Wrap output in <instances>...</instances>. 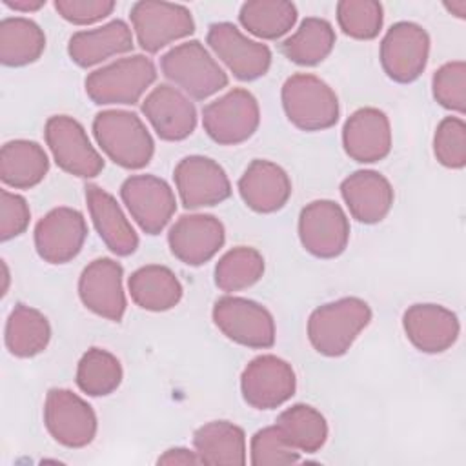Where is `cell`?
Listing matches in <instances>:
<instances>
[{
	"mask_svg": "<svg viewBox=\"0 0 466 466\" xmlns=\"http://www.w3.org/2000/svg\"><path fill=\"white\" fill-rule=\"evenodd\" d=\"M371 309L359 297H344L319 306L308 319L311 346L326 357L344 355L370 324Z\"/></svg>",
	"mask_w": 466,
	"mask_h": 466,
	"instance_id": "6da1fadb",
	"label": "cell"
},
{
	"mask_svg": "<svg viewBox=\"0 0 466 466\" xmlns=\"http://www.w3.org/2000/svg\"><path fill=\"white\" fill-rule=\"evenodd\" d=\"M93 135L102 151L120 167L140 169L149 164L155 142L138 115L107 109L95 116Z\"/></svg>",
	"mask_w": 466,
	"mask_h": 466,
	"instance_id": "7a4b0ae2",
	"label": "cell"
},
{
	"mask_svg": "<svg viewBox=\"0 0 466 466\" xmlns=\"http://www.w3.org/2000/svg\"><path fill=\"white\" fill-rule=\"evenodd\" d=\"M155 78V64L144 55H131L89 73L84 86L87 96L98 106H133Z\"/></svg>",
	"mask_w": 466,
	"mask_h": 466,
	"instance_id": "3957f363",
	"label": "cell"
},
{
	"mask_svg": "<svg viewBox=\"0 0 466 466\" xmlns=\"http://www.w3.org/2000/svg\"><path fill=\"white\" fill-rule=\"evenodd\" d=\"M160 69L167 80L197 100H204L228 86V75L198 40L178 44L162 55Z\"/></svg>",
	"mask_w": 466,
	"mask_h": 466,
	"instance_id": "277c9868",
	"label": "cell"
},
{
	"mask_svg": "<svg viewBox=\"0 0 466 466\" xmlns=\"http://www.w3.org/2000/svg\"><path fill=\"white\" fill-rule=\"evenodd\" d=\"M280 96L288 120L302 131H322L339 120L335 91L315 75H291L284 82Z\"/></svg>",
	"mask_w": 466,
	"mask_h": 466,
	"instance_id": "5b68a950",
	"label": "cell"
},
{
	"mask_svg": "<svg viewBox=\"0 0 466 466\" xmlns=\"http://www.w3.org/2000/svg\"><path fill=\"white\" fill-rule=\"evenodd\" d=\"M260 109L257 98L242 87L228 91L202 109V126L211 140L222 146L246 142L257 131Z\"/></svg>",
	"mask_w": 466,
	"mask_h": 466,
	"instance_id": "8992f818",
	"label": "cell"
},
{
	"mask_svg": "<svg viewBox=\"0 0 466 466\" xmlns=\"http://www.w3.org/2000/svg\"><path fill=\"white\" fill-rule=\"evenodd\" d=\"M129 18L140 47L147 53H158L167 44L193 35L195 22L186 5L157 0L133 4Z\"/></svg>",
	"mask_w": 466,
	"mask_h": 466,
	"instance_id": "52a82bcc",
	"label": "cell"
},
{
	"mask_svg": "<svg viewBox=\"0 0 466 466\" xmlns=\"http://www.w3.org/2000/svg\"><path fill=\"white\" fill-rule=\"evenodd\" d=\"M213 322L233 342L264 350L275 344V320L255 300L226 295L213 306Z\"/></svg>",
	"mask_w": 466,
	"mask_h": 466,
	"instance_id": "ba28073f",
	"label": "cell"
},
{
	"mask_svg": "<svg viewBox=\"0 0 466 466\" xmlns=\"http://www.w3.org/2000/svg\"><path fill=\"white\" fill-rule=\"evenodd\" d=\"M299 238L313 257H339L350 240V220L337 202L313 200L299 215Z\"/></svg>",
	"mask_w": 466,
	"mask_h": 466,
	"instance_id": "9c48e42d",
	"label": "cell"
},
{
	"mask_svg": "<svg viewBox=\"0 0 466 466\" xmlns=\"http://www.w3.org/2000/svg\"><path fill=\"white\" fill-rule=\"evenodd\" d=\"M46 142L55 162L66 173L93 178L104 169V160L91 146L82 124L67 115H55L46 122Z\"/></svg>",
	"mask_w": 466,
	"mask_h": 466,
	"instance_id": "30bf717a",
	"label": "cell"
},
{
	"mask_svg": "<svg viewBox=\"0 0 466 466\" xmlns=\"http://www.w3.org/2000/svg\"><path fill=\"white\" fill-rule=\"evenodd\" d=\"M430 36L415 22L393 24L380 42V64L384 73L399 82L410 84L420 76L428 64Z\"/></svg>",
	"mask_w": 466,
	"mask_h": 466,
	"instance_id": "8fae6325",
	"label": "cell"
},
{
	"mask_svg": "<svg viewBox=\"0 0 466 466\" xmlns=\"http://www.w3.org/2000/svg\"><path fill=\"white\" fill-rule=\"evenodd\" d=\"M44 422L51 437L67 448H84L96 435V415L76 393L64 388L47 391Z\"/></svg>",
	"mask_w": 466,
	"mask_h": 466,
	"instance_id": "7c38bea8",
	"label": "cell"
},
{
	"mask_svg": "<svg viewBox=\"0 0 466 466\" xmlns=\"http://www.w3.org/2000/svg\"><path fill=\"white\" fill-rule=\"evenodd\" d=\"M297 379L289 362L277 355L255 357L240 375L244 400L257 410H273L289 400Z\"/></svg>",
	"mask_w": 466,
	"mask_h": 466,
	"instance_id": "4fadbf2b",
	"label": "cell"
},
{
	"mask_svg": "<svg viewBox=\"0 0 466 466\" xmlns=\"http://www.w3.org/2000/svg\"><path fill=\"white\" fill-rule=\"evenodd\" d=\"M120 197L135 222L147 235H158L177 211L173 189L155 175H133L126 178Z\"/></svg>",
	"mask_w": 466,
	"mask_h": 466,
	"instance_id": "5bb4252c",
	"label": "cell"
},
{
	"mask_svg": "<svg viewBox=\"0 0 466 466\" xmlns=\"http://www.w3.org/2000/svg\"><path fill=\"white\" fill-rule=\"evenodd\" d=\"M213 53L228 66L238 80H255L268 73L271 51L266 44L248 38L229 22L211 24L206 36Z\"/></svg>",
	"mask_w": 466,
	"mask_h": 466,
	"instance_id": "9a60e30c",
	"label": "cell"
},
{
	"mask_svg": "<svg viewBox=\"0 0 466 466\" xmlns=\"http://www.w3.org/2000/svg\"><path fill=\"white\" fill-rule=\"evenodd\" d=\"M173 178L187 209L217 206L231 195V184L222 166L202 155L182 158L175 167Z\"/></svg>",
	"mask_w": 466,
	"mask_h": 466,
	"instance_id": "2e32d148",
	"label": "cell"
},
{
	"mask_svg": "<svg viewBox=\"0 0 466 466\" xmlns=\"http://www.w3.org/2000/svg\"><path fill=\"white\" fill-rule=\"evenodd\" d=\"M87 237L86 218L73 208H55L35 228V248L49 264L73 260Z\"/></svg>",
	"mask_w": 466,
	"mask_h": 466,
	"instance_id": "e0dca14e",
	"label": "cell"
},
{
	"mask_svg": "<svg viewBox=\"0 0 466 466\" xmlns=\"http://www.w3.org/2000/svg\"><path fill=\"white\" fill-rule=\"evenodd\" d=\"M122 277L124 269L113 258L102 257L89 262L78 279L82 304L107 320L120 322L126 311Z\"/></svg>",
	"mask_w": 466,
	"mask_h": 466,
	"instance_id": "ac0fdd59",
	"label": "cell"
},
{
	"mask_svg": "<svg viewBox=\"0 0 466 466\" xmlns=\"http://www.w3.org/2000/svg\"><path fill=\"white\" fill-rule=\"evenodd\" d=\"M226 231L213 215H182L167 233L171 253L187 266H202L224 246Z\"/></svg>",
	"mask_w": 466,
	"mask_h": 466,
	"instance_id": "d6986e66",
	"label": "cell"
},
{
	"mask_svg": "<svg viewBox=\"0 0 466 466\" xmlns=\"http://www.w3.org/2000/svg\"><path fill=\"white\" fill-rule=\"evenodd\" d=\"M402 326L408 340L422 353L450 350L461 331L457 315L441 304H413L404 311Z\"/></svg>",
	"mask_w": 466,
	"mask_h": 466,
	"instance_id": "ffe728a7",
	"label": "cell"
},
{
	"mask_svg": "<svg viewBox=\"0 0 466 466\" xmlns=\"http://www.w3.org/2000/svg\"><path fill=\"white\" fill-rule=\"evenodd\" d=\"M142 113L162 140H184L197 127V109L193 102L169 84L157 86L146 96Z\"/></svg>",
	"mask_w": 466,
	"mask_h": 466,
	"instance_id": "44dd1931",
	"label": "cell"
},
{
	"mask_svg": "<svg viewBox=\"0 0 466 466\" xmlns=\"http://www.w3.org/2000/svg\"><path fill=\"white\" fill-rule=\"evenodd\" d=\"M342 146L350 158L371 164L386 158L391 149V127L384 111L360 107L342 127Z\"/></svg>",
	"mask_w": 466,
	"mask_h": 466,
	"instance_id": "7402d4cb",
	"label": "cell"
},
{
	"mask_svg": "<svg viewBox=\"0 0 466 466\" xmlns=\"http://www.w3.org/2000/svg\"><path fill=\"white\" fill-rule=\"evenodd\" d=\"M238 193L249 209L273 213L291 197V180L279 164L255 158L238 178Z\"/></svg>",
	"mask_w": 466,
	"mask_h": 466,
	"instance_id": "603a6c76",
	"label": "cell"
},
{
	"mask_svg": "<svg viewBox=\"0 0 466 466\" xmlns=\"http://www.w3.org/2000/svg\"><path fill=\"white\" fill-rule=\"evenodd\" d=\"M340 193L351 217L362 224L380 222L390 213L395 197L390 180L373 169L348 175L340 184Z\"/></svg>",
	"mask_w": 466,
	"mask_h": 466,
	"instance_id": "cb8c5ba5",
	"label": "cell"
},
{
	"mask_svg": "<svg viewBox=\"0 0 466 466\" xmlns=\"http://www.w3.org/2000/svg\"><path fill=\"white\" fill-rule=\"evenodd\" d=\"M86 202L91 220L104 244L115 255H131L138 248V235L116 204L115 197L106 189L91 184L86 187Z\"/></svg>",
	"mask_w": 466,
	"mask_h": 466,
	"instance_id": "d4e9b609",
	"label": "cell"
},
{
	"mask_svg": "<svg viewBox=\"0 0 466 466\" xmlns=\"http://www.w3.org/2000/svg\"><path fill=\"white\" fill-rule=\"evenodd\" d=\"M133 49V35L124 20H111L96 29L78 31L69 38L67 53L80 67H91L102 60Z\"/></svg>",
	"mask_w": 466,
	"mask_h": 466,
	"instance_id": "484cf974",
	"label": "cell"
},
{
	"mask_svg": "<svg viewBox=\"0 0 466 466\" xmlns=\"http://www.w3.org/2000/svg\"><path fill=\"white\" fill-rule=\"evenodd\" d=\"M133 302L147 311H166L175 308L182 299V284L177 275L158 264L142 266L127 280Z\"/></svg>",
	"mask_w": 466,
	"mask_h": 466,
	"instance_id": "4316f807",
	"label": "cell"
},
{
	"mask_svg": "<svg viewBox=\"0 0 466 466\" xmlns=\"http://www.w3.org/2000/svg\"><path fill=\"white\" fill-rule=\"evenodd\" d=\"M49 169L44 147L33 140H11L0 151V178L15 189H29L40 184Z\"/></svg>",
	"mask_w": 466,
	"mask_h": 466,
	"instance_id": "83f0119b",
	"label": "cell"
},
{
	"mask_svg": "<svg viewBox=\"0 0 466 466\" xmlns=\"http://www.w3.org/2000/svg\"><path fill=\"white\" fill-rule=\"evenodd\" d=\"M193 446L202 464L240 466L246 462L244 430L228 420H213L193 435Z\"/></svg>",
	"mask_w": 466,
	"mask_h": 466,
	"instance_id": "f1b7e54d",
	"label": "cell"
},
{
	"mask_svg": "<svg viewBox=\"0 0 466 466\" xmlns=\"http://www.w3.org/2000/svg\"><path fill=\"white\" fill-rule=\"evenodd\" d=\"M51 339L46 315L31 306L16 304L5 322V346L11 355L27 359L42 353Z\"/></svg>",
	"mask_w": 466,
	"mask_h": 466,
	"instance_id": "f546056e",
	"label": "cell"
},
{
	"mask_svg": "<svg viewBox=\"0 0 466 466\" xmlns=\"http://www.w3.org/2000/svg\"><path fill=\"white\" fill-rule=\"evenodd\" d=\"M44 49L46 35L36 22L22 16H9L0 22V60L4 66L33 64Z\"/></svg>",
	"mask_w": 466,
	"mask_h": 466,
	"instance_id": "4dcf8cb0",
	"label": "cell"
},
{
	"mask_svg": "<svg viewBox=\"0 0 466 466\" xmlns=\"http://www.w3.org/2000/svg\"><path fill=\"white\" fill-rule=\"evenodd\" d=\"M333 46V25L324 18L308 16L299 29L282 42L280 49L288 60L299 66H315L331 53Z\"/></svg>",
	"mask_w": 466,
	"mask_h": 466,
	"instance_id": "1f68e13d",
	"label": "cell"
},
{
	"mask_svg": "<svg viewBox=\"0 0 466 466\" xmlns=\"http://www.w3.org/2000/svg\"><path fill=\"white\" fill-rule=\"evenodd\" d=\"M238 20L248 33L277 40L295 25L297 7L288 0H251L242 4Z\"/></svg>",
	"mask_w": 466,
	"mask_h": 466,
	"instance_id": "d6a6232c",
	"label": "cell"
},
{
	"mask_svg": "<svg viewBox=\"0 0 466 466\" xmlns=\"http://www.w3.org/2000/svg\"><path fill=\"white\" fill-rule=\"evenodd\" d=\"M277 426L286 441L299 451L315 453L328 439L324 415L309 404H293L277 417Z\"/></svg>",
	"mask_w": 466,
	"mask_h": 466,
	"instance_id": "836d02e7",
	"label": "cell"
},
{
	"mask_svg": "<svg viewBox=\"0 0 466 466\" xmlns=\"http://www.w3.org/2000/svg\"><path fill=\"white\" fill-rule=\"evenodd\" d=\"M264 257L248 246H237L224 253L215 266V284L226 291H240L260 280Z\"/></svg>",
	"mask_w": 466,
	"mask_h": 466,
	"instance_id": "e575fe53",
	"label": "cell"
},
{
	"mask_svg": "<svg viewBox=\"0 0 466 466\" xmlns=\"http://www.w3.org/2000/svg\"><path fill=\"white\" fill-rule=\"evenodd\" d=\"M122 382V366L120 360L102 350H87L76 368V384L78 388L91 397H104L113 393Z\"/></svg>",
	"mask_w": 466,
	"mask_h": 466,
	"instance_id": "d590c367",
	"label": "cell"
},
{
	"mask_svg": "<svg viewBox=\"0 0 466 466\" xmlns=\"http://www.w3.org/2000/svg\"><path fill=\"white\" fill-rule=\"evenodd\" d=\"M337 22L348 36L371 40L382 29L384 11L375 0H342L337 4Z\"/></svg>",
	"mask_w": 466,
	"mask_h": 466,
	"instance_id": "8d00e7d4",
	"label": "cell"
},
{
	"mask_svg": "<svg viewBox=\"0 0 466 466\" xmlns=\"http://www.w3.org/2000/svg\"><path fill=\"white\" fill-rule=\"evenodd\" d=\"M249 451L253 466H286L300 461L299 450L286 441L277 424L258 430L251 437Z\"/></svg>",
	"mask_w": 466,
	"mask_h": 466,
	"instance_id": "74e56055",
	"label": "cell"
},
{
	"mask_svg": "<svg viewBox=\"0 0 466 466\" xmlns=\"http://www.w3.org/2000/svg\"><path fill=\"white\" fill-rule=\"evenodd\" d=\"M433 153L437 160L450 167L461 169L466 164V124L459 116H446L435 129Z\"/></svg>",
	"mask_w": 466,
	"mask_h": 466,
	"instance_id": "f35d334b",
	"label": "cell"
},
{
	"mask_svg": "<svg viewBox=\"0 0 466 466\" xmlns=\"http://www.w3.org/2000/svg\"><path fill=\"white\" fill-rule=\"evenodd\" d=\"M435 100L455 113L466 111V64L462 60L441 66L431 80Z\"/></svg>",
	"mask_w": 466,
	"mask_h": 466,
	"instance_id": "ab89813d",
	"label": "cell"
},
{
	"mask_svg": "<svg viewBox=\"0 0 466 466\" xmlns=\"http://www.w3.org/2000/svg\"><path fill=\"white\" fill-rule=\"evenodd\" d=\"M31 211L24 197L7 189L0 191V238L5 242L25 231Z\"/></svg>",
	"mask_w": 466,
	"mask_h": 466,
	"instance_id": "60d3db41",
	"label": "cell"
},
{
	"mask_svg": "<svg viewBox=\"0 0 466 466\" xmlns=\"http://www.w3.org/2000/svg\"><path fill=\"white\" fill-rule=\"evenodd\" d=\"M55 9L64 20L75 25H87L109 16L115 9V2L113 0H56Z\"/></svg>",
	"mask_w": 466,
	"mask_h": 466,
	"instance_id": "b9f144b4",
	"label": "cell"
},
{
	"mask_svg": "<svg viewBox=\"0 0 466 466\" xmlns=\"http://www.w3.org/2000/svg\"><path fill=\"white\" fill-rule=\"evenodd\" d=\"M158 464H202L197 451H191L187 448H171L164 451V455L158 457Z\"/></svg>",
	"mask_w": 466,
	"mask_h": 466,
	"instance_id": "7bdbcfd3",
	"label": "cell"
},
{
	"mask_svg": "<svg viewBox=\"0 0 466 466\" xmlns=\"http://www.w3.org/2000/svg\"><path fill=\"white\" fill-rule=\"evenodd\" d=\"M4 4L15 11L22 13H33L46 5V0H4Z\"/></svg>",
	"mask_w": 466,
	"mask_h": 466,
	"instance_id": "ee69618b",
	"label": "cell"
},
{
	"mask_svg": "<svg viewBox=\"0 0 466 466\" xmlns=\"http://www.w3.org/2000/svg\"><path fill=\"white\" fill-rule=\"evenodd\" d=\"M444 7L448 9V11H451L455 16H459V18H464L466 16V0H455V2H446L444 4Z\"/></svg>",
	"mask_w": 466,
	"mask_h": 466,
	"instance_id": "f6af8a7d",
	"label": "cell"
}]
</instances>
